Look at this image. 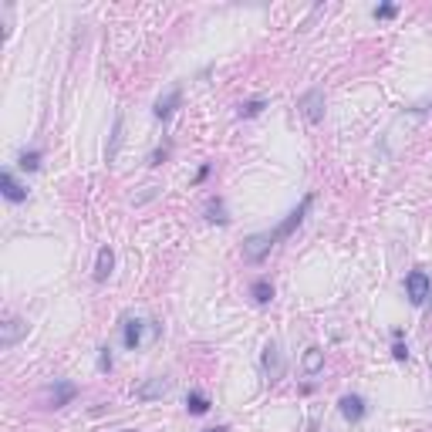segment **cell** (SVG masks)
<instances>
[{"mask_svg": "<svg viewBox=\"0 0 432 432\" xmlns=\"http://www.w3.org/2000/svg\"><path fill=\"white\" fill-rule=\"evenodd\" d=\"M311 206H314V193H308L304 200H301V203H297V206H294L291 213H287V216H284V220H280V223H277V227H274V230L250 233L247 240H244V260H247V263H260L263 257L270 253V250L277 247L280 240H287V236H291V233L297 230L301 223H304V216H308V210H311Z\"/></svg>", "mask_w": 432, "mask_h": 432, "instance_id": "obj_1", "label": "cell"}, {"mask_svg": "<svg viewBox=\"0 0 432 432\" xmlns=\"http://www.w3.org/2000/svg\"><path fill=\"white\" fill-rule=\"evenodd\" d=\"M429 291H432V280L426 270H412V274H405V294H409V301L422 308L426 301H429Z\"/></svg>", "mask_w": 432, "mask_h": 432, "instance_id": "obj_2", "label": "cell"}, {"mask_svg": "<svg viewBox=\"0 0 432 432\" xmlns=\"http://www.w3.org/2000/svg\"><path fill=\"white\" fill-rule=\"evenodd\" d=\"M297 108H301V115H304L311 125H318L324 119V92H321V88H311V92H304L301 98H297Z\"/></svg>", "mask_w": 432, "mask_h": 432, "instance_id": "obj_3", "label": "cell"}, {"mask_svg": "<svg viewBox=\"0 0 432 432\" xmlns=\"http://www.w3.org/2000/svg\"><path fill=\"white\" fill-rule=\"evenodd\" d=\"M179 105H183V85H172L169 92L155 102L152 115L159 119V122H166V119H172V115H176V108H179Z\"/></svg>", "mask_w": 432, "mask_h": 432, "instance_id": "obj_4", "label": "cell"}, {"mask_svg": "<svg viewBox=\"0 0 432 432\" xmlns=\"http://www.w3.org/2000/svg\"><path fill=\"white\" fill-rule=\"evenodd\" d=\"M341 416L348 419V422H361V419L368 416V405H365V399L361 395H344V399L338 402Z\"/></svg>", "mask_w": 432, "mask_h": 432, "instance_id": "obj_5", "label": "cell"}, {"mask_svg": "<svg viewBox=\"0 0 432 432\" xmlns=\"http://www.w3.org/2000/svg\"><path fill=\"white\" fill-rule=\"evenodd\" d=\"M24 335H28V321H24V318H7V321H4V335H0V344H4V348H14V344L24 338Z\"/></svg>", "mask_w": 432, "mask_h": 432, "instance_id": "obj_6", "label": "cell"}, {"mask_svg": "<svg viewBox=\"0 0 432 432\" xmlns=\"http://www.w3.org/2000/svg\"><path fill=\"white\" fill-rule=\"evenodd\" d=\"M0 189H4V196H7L11 203H24V200H28V189H24L20 183H17V179H14V172H11V169H4V172H0Z\"/></svg>", "mask_w": 432, "mask_h": 432, "instance_id": "obj_7", "label": "cell"}, {"mask_svg": "<svg viewBox=\"0 0 432 432\" xmlns=\"http://www.w3.org/2000/svg\"><path fill=\"white\" fill-rule=\"evenodd\" d=\"M263 371H267V382H277L280 375H284V361H280L277 344H267L263 348Z\"/></svg>", "mask_w": 432, "mask_h": 432, "instance_id": "obj_8", "label": "cell"}, {"mask_svg": "<svg viewBox=\"0 0 432 432\" xmlns=\"http://www.w3.org/2000/svg\"><path fill=\"white\" fill-rule=\"evenodd\" d=\"M169 392V378H149L145 385H139L136 388V399H142V402H152V399H162Z\"/></svg>", "mask_w": 432, "mask_h": 432, "instance_id": "obj_9", "label": "cell"}, {"mask_svg": "<svg viewBox=\"0 0 432 432\" xmlns=\"http://www.w3.org/2000/svg\"><path fill=\"white\" fill-rule=\"evenodd\" d=\"M142 331H145V321H139V318H125V328H122V341L128 352H136L142 344Z\"/></svg>", "mask_w": 432, "mask_h": 432, "instance_id": "obj_10", "label": "cell"}, {"mask_svg": "<svg viewBox=\"0 0 432 432\" xmlns=\"http://www.w3.org/2000/svg\"><path fill=\"white\" fill-rule=\"evenodd\" d=\"M75 395H78L75 382H54V385H51V409H64Z\"/></svg>", "mask_w": 432, "mask_h": 432, "instance_id": "obj_11", "label": "cell"}, {"mask_svg": "<svg viewBox=\"0 0 432 432\" xmlns=\"http://www.w3.org/2000/svg\"><path fill=\"white\" fill-rule=\"evenodd\" d=\"M112 267H115V253H112V247H102L98 250V260H95V280L105 284L112 277Z\"/></svg>", "mask_w": 432, "mask_h": 432, "instance_id": "obj_12", "label": "cell"}, {"mask_svg": "<svg viewBox=\"0 0 432 432\" xmlns=\"http://www.w3.org/2000/svg\"><path fill=\"white\" fill-rule=\"evenodd\" d=\"M186 409H189V416H206V412H210V399L193 388V392L186 395Z\"/></svg>", "mask_w": 432, "mask_h": 432, "instance_id": "obj_13", "label": "cell"}, {"mask_svg": "<svg viewBox=\"0 0 432 432\" xmlns=\"http://www.w3.org/2000/svg\"><path fill=\"white\" fill-rule=\"evenodd\" d=\"M206 220H210V223H220V227H227V223H230V216H227V206H223V200H220V196L206 203Z\"/></svg>", "mask_w": 432, "mask_h": 432, "instance_id": "obj_14", "label": "cell"}, {"mask_svg": "<svg viewBox=\"0 0 432 432\" xmlns=\"http://www.w3.org/2000/svg\"><path fill=\"white\" fill-rule=\"evenodd\" d=\"M250 294H253V301H257V304H270V301H274V284H270L267 277L253 280V287H250Z\"/></svg>", "mask_w": 432, "mask_h": 432, "instance_id": "obj_15", "label": "cell"}, {"mask_svg": "<svg viewBox=\"0 0 432 432\" xmlns=\"http://www.w3.org/2000/svg\"><path fill=\"white\" fill-rule=\"evenodd\" d=\"M263 108H267V98H250V102H244V105H240V112H236V115H240V119H257Z\"/></svg>", "mask_w": 432, "mask_h": 432, "instance_id": "obj_16", "label": "cell"}, {"mask_svg": "<svg viewBox=\"0 0 432 432\" xmlns=\"http://www.w3.org/2000/svg\"><path fill=\"white\" fill-rule=\"evenodd\" d=\"M41 159H44V155L37 152V149H31V152H20L17 166H20L24 172H37V169H41Z\"/></svg>", "mask_w": 432, "mask_h": 432, "instance_id": "obj_17", "label": "cell"}, {"mask_svg": "<svg viewBox=\"0 0 432 432\" xmlns=\"http://www.w3.org/2000/svg\"><path fill=\"white\" fill-rule=\"evenodd\" d=\"M321 361H324L321 348H308V355H304V371H308V375H314V371L321 368Z\"/></svg>", "mask_w": 432, "mask_h": 432, "instance_id": "obj_18", "label": "cell"}, {"mask_svg": "<svg viewBox=\"0 0 432 432\" xmlns=\"http://www.w3.org/2000/svg\"><path fill=\"white\" fill-rule=\"evenodd\" d=\"M392 358H395V361H409V348L402 344V331H399V328L392 331Z\"/></svg>", "mask_w": 432, "mask_h": 432, "instance_id": "obj_19", "label": "cell"}, {"mask_svg": "<svg viewBox=\"0 0 432 432\" xmlns=\"http://www.w3.org/2000/svg\"><path fill=\"white\" fill-rule=\"evenodd\" d=\"M119 142H122V115H115V128H112V149H108V159H115Z\"/></svg>", "mask_w": 432, "mask_h": 432, "instance_id": "obj_20", "label": "cell"}, {"mask_svg": "<svg viewBox=\"0 0 432 432\" xmlns=\"http://www.w3.org/2000/svg\"><path fill=\"white\" fill-rule=\"evenodd\" d=\"M399 14V7H395V4H382V7H375V17H378V20H388V17H395Z\"/></svg>", "mask_w": 432, "mask_h": 432, "instance_id": "obj_21", "label": "cell"}, {"mask_svg": "<svg viewBox=\"0 0 432 432\" xmlns=\"http://www.w3.org/2000/svg\"><path fill=\"white\" fill-rule=\"evenodd\" d=\"M98 368H102V371L112 368V348H108V344H105V348H98Z\"/></svg>", "mask_w": 432, "mask_h": 432, "instance_id": "obj_22", "label": "cell"}, {"mask_svg": "<svg viewBox=\"0 0 432 432\" xmlns=\"http://www.w3.org/2000/svg\"><path fill=\"white\" fill-rule=\"evenodd\" d=\"M210 172H213V166H200V172H196V183H206V179H210Z\"/></svg>", "mask_w": 432, "mask_h": 432, "instance_id": "obj_23", "label": "cell"}, {"mask_svg": "<svg viewBox=\"0 0 432 432\" xmlns=\"http://www.w3.org/2000/svg\"><path fill=\"white\" fill-rule=\"evenodd\" d=\"M206 432H230L227 426H216V429H206Z\"/></svg>", "mask_w": 432, "mask_h": 432, "instance_id": "obj_24", "label": "cell"}, {"mask_svg": "<svg viewBox=\"0 0 432 432\" xmlns=\"http://www.w3.org/2000/svg\"><path fill=\"white\" fill-rule=\"evenodd\" d=\"M115 432H132V429H115Z\"/></svg>", "mask_w": 432, "mask_h": 432, "instance_id": "obj_25", "label": "cell"}]
</instances>
